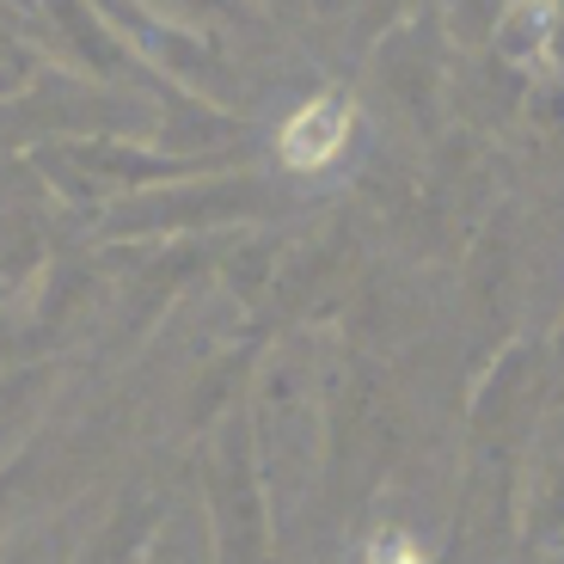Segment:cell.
Here are the masks:
<instances>
[{"mask_svg":"<svg viewBox=\"0 0 564 564\" xmlns=\"http://www.w3.org/2000/svg\"><path fill=\"white\" fill-rule=\"evenodd\" d=\"M436 13L460 50H485L497 37V25H503L509 0H436Z\"/></svg>","mask_w":564,"mask_h":564,"instance_id":"6","label":"cell"},{"mask_svg":"<svg viewBox=\"0 0 564 564\" xmlns=\"http://www.w3.org/2000/svg\"><path fill=\"white\" fill-rule=\"evenodd\" d=\"M350 148H356V123H350V99H344V93H313V99L276 129V166L301 172V178L332 172Z\"/></svg>","mask_w":564,"mask_h":564,"instance_id":"3","label":"cell"},{"mask_svg":"<svg viewBox=\"0 0 564 564\" xmlns=\"http://www.w3.org/2000/svg\"><path fill=\"white\" fill-rule=\"evenodd\" d=\"M540 564H564V552H552V558H540Z\"/></svg>","mask_w":564,"mask_h":564,"instance_id":"9","label":"cell"},{"mask_svg":"<svg viewBox=\"0 0 564 564\" xmlns=\"http://www.w3.org/2000/svg\"><path fill=\"white\" fill-rule=\"evenodd\" d=\"M264 13L282 19V25H295L301 13H313V0H264Z\"/></svg>","mask_w":564,"mask_h":564,"instance_id":"8","label":"cell"},{"mask_svg":"<svg viewBox=\"0 0 564 564\" xmlns=\"http://www.w3.org/2000/svg\"><path fill=\"white\" fill-rule=\"evenodd\" d=\"M282 178V172H276ZM264 166L246 172H203V178H178V184H154V191H129V197L99 209V234L105 246H135V240H191V234H240L246 221H270L289 209L282 184Z\"/></svg>","mask_w":564,"mask_h":564,"instance_id":"1","label":"cell"},{"mask_svg":"<svg viewBox=\"0 0 564 564\" xmlns=\"http://www.w3.org/2000/svg\"><path fill=\"white\" fill-rule=\"evenodd\" d=\"M160 528H166V497H160L154 485H129V491L105 509V522L86 534V546L74 552V564H148Z\"/></svg>","mask_w":564,"mask_h":564,"instance_id":"4","label":"cell"},{"mask_svg":"<svg viewBox=\"0 0 564 564\" xmlns=\"http://www.w3.org/2000/svg\"><path fill=\"white\" fill-rule=\"evenodd\" d=\"M375 80H381L399 111H411L423 129L436 123L442 62H436V50H430V31H387V37L375 43Z\"/></svg>","mask_w":564,"mask_h":564,"instance_id":"5","label":"cell"},{"mask_svg":"<svg viewBox=\"0 0 564 564\" xmlns=\"http://www.w3.org/2000/svg\"><path fill=\"white\" fill-rule=\"evenodd\" d=\"M31 473H37V448H13V454H0V540H7V528H13L19 516V497H25Z\"/></svg>","mask_w":564,"mask_h":564,"instance_id":"7","label":"cell"},{"mask_svg":"<svg viewBox=\"0 0 564 564\" xmlns=\"http://www.w3.org/2000/svg\"><path fill=\"white\" fill-rule=\"evenodd\" d=\"M197 479L209 509V564H276V503L246 405H234L203 436Z\"/></svg>","mask_w":564,"mask_h":564,"instance_id":"2","label":"cell"},{"mask_svg":"<svg viewBox=\"0 0 564 564\" xmlns=\"http://www.w3.org/2000/svg\"><path fill=\"white\" fill-rule=\"evenodd\" d=\"M0 442H7V430H0Z\"/></svg>","mask_w":564,"mask_h":564,"instance_id":"10","label":"cell"}]
</instances>
